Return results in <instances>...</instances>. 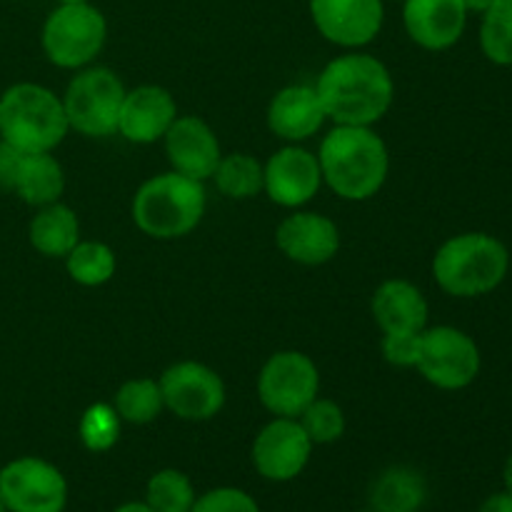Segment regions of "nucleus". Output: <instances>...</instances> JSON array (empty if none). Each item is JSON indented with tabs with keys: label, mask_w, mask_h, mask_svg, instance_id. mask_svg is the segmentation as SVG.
<instances>
[{
	"label": "nucleus",
	"mask_w": 512,
	"mask_h": 512,
	"mask_svg": "<svg viewBox=\"0 0 512 512\" xmlns=\"http://www.w3.org/2000/svg\"><path fill=\"white\" fill-rule=\"evenodd\" d=\"M325 115L335 125L373 128L395 100V80L388 65L370 53L348 50L330 60L315 80Z\"/></svg>",
	"instance_id": "nucleus-1"
},
{
	"label": "nucleus",
	"mask_w": 512,
	"mask_h": 512,
	"mask_svg": "<svg viewBox=\"0 0 512 512\" xmlns=\"http://www.w3.org/2000/svg\"><path fill=\"white\" fill-rule=\"evenodd\" d=\"M315 155L323 173V185L350 203L375 198L388 180V145L365 125H335L320 140Z\"/></svg>",
	"instance_id": "nucleus-2"
},
{
	"label": "nucleus",
	"mask_w": 512,
	"mask_h": 512,
	"mask_svg": "<svg viewBox=\"0 0 512 512\" xmlns=\"http://www.w3.org/2000/svg\"><path fill=\"white\" fill-rule=\"evenodd\" d=\"M510 253L488 233H460L445 240L433 258V278L453 298H480L503 285Z\"/></svg>",
	"instance_id": "nucleus-3"
},
{
	"label": "nucleus",
	"mask_w": 512,
	"mask_h": 512,
	"mask_svg": "<svg viewBox=\"0 0 512 512\" xmlns=\"http://www.w3.org/2000/svg\"><path fill=\"white\" fill-rule=\"evenodd\" d=\"M205 205V183L168 170L135 190L133 223L153 240H178L198 228Z\"/></svg>",
	"instance_id": "nucleus-4"
},
{
	"label": "nucleus",
	"mask_w": 512,
	"mask_h": 512,
	"mask_svg": "<svg viewBox=\"0 0 512 512\" xmlns=\"http://www.w3.org/2000/svg\"><path fill=\"white\" fill-rule=\"evenodd\" d=\"M60 95L38 83H15L0 93V140L20 153H53L68 135Z\"/></svg>",
	"instance_id": "nucleus-5"
},
{
	"label": "nucleus",
	"mask_w": 512,
	"mask_h": 512,
	"mask_svg": "<svg viewBox=\"0 0 512 512\" xmlns=\"http://www.w3.org/2000/svg\"><path fill=\"white\" fill-rule=\"evenodd\" d=\"M108 38V20L93 3H65L50 10L40 33L43 53L55 68L83 70L93 65Z\"/></svg>",
	"instance_id": "nucleus-6"
},
{
	"label": "nucleus",
	"mask_w": 512,
	"mask_h": 512,
	"mask_svg": "<svg viewBox=\"0 0 512 512\" xmlns=\"http://www.w3.org/2000/svg\"><path fill=\"white\" fill-rule=\"evenodd\" d=\"M123 98V80L103 65L75 70L68 88L60 95L68 128L83 138H110L118 133Z\"/></svg>",
	"instance_id": "nucleus-7"
},
{
	"label": "nucleus",
	"mask_w": 512,
	"mask_h": 512,
	"mask_svg": "<svg viewBox=\"0 0 512 512\" xmlns=\"http://www.w3.org/2000/svg\"><path fill=\"white\" fill-rule=\"evenodd\" d=\"M480 348L465 330L453 325L425 328L418 340L415 370L438 390H463L480 375Z\"/></svg>",
	"instance_id": "nucleus-8"
},
{
	"label": "nucleus",
	"mask_w": 512,
	"mask_h": 512,
	"mask_svg": "<svg viewBox=\"0 0 512 512\" xmlns=\"http://www.w3.org/2000/svg\"><path fill=\"white\" fill-rule=\"evenodd\" d=\"M320 393V370L300 350L270 355L258 375V398L275 418H298Z\"/></svg>",
	"instance_id": "nucleus-9"
},
{
	"label": "nucleus",
	"mask_w": 512,
	"mask_h": 512,
	"mask_svg": "<svg viewBox=\"0 0 512 512\" xmlns=\"http://www.w3.org/2000/svg\"><path fill=\"white\" fill-rule=\"evenodd\" d=\"M0 500L8 512H63L68 483L53 463L23 455L0 468Z\"/></svg>",
	"instance_id": "nucleus-10"
},
{
	"label": "nucleus",
	"mask_w": 512,
	"mask_h": 512,
	"mask_svg": "<svg viewBox=\"0 0 512 512\" xmlns=\"http://www.w3.org/2000/svg\"><path fill=\"white\" fill-rule=\"evenodd\" d=\"M165 410L188 423L215 418L225 405V383L210 365L180 360L158 378Z\"/></svg>",
	"instance_id": "nucleus-11"
},
{
	"label": "nucleus",
	"mask_w": 512,
	"mask_h": 512,
	"mask_svg": "<svg viewBox=\"0 0 512 512\" xmlns=\"http://www.w3.org/2000/svg\"><path fill=\"white\" fill-rule=\"evenodd\" d=\"M323 188L318 155L300 143H288L275 150L263 163V193L275 205L298 210L308 205Z\"/></svg>",
	"instance_id": "nucleus-12"
},
{
	"label": "nucleus",
	"mask_w": 512,
	"mask_h": 512,
	"mask_svg": "<svg viewBox=\"0 0 512 512\" xmlns=\"http://www.w3.org/2000/svg\"><path fill=\"white\" fill-rule=\"evenodd\" d=\"M315 445L298 418H273L253 440V465L270 483L295 480L310 463Z\"/></svg>",
	"instance_id": "nucleus-13"
},
{
	"label": "nucleus",
	"mask_w": 512,
	"mask_h": 512,
	"mask_svg": "<svg viewBox=\"0 0 512 512\" xmlns=\"http://www.w3.org/2000/svg\"><path fill=\"white\" fill-rule=\"evenodd\" d=\"M310 18L328 43L358 50L378 38L385 5L383 0H310Z\"/></svg>",
	"instance_id": "nucleus-14"
},
{
	"label": "nucleus",
	"mask_w": 512,
	"mask_h": 512,
	"mask_svg": "<svg viewBox=\"0 0 512 512\" xmlns=\"http://www.w3.org/2000/svg\"><path fill=\"white\" fill-rule=\"evenodd\" d=\"M163 143L170 168L200 183L213 178L223 158L218 135L200 115H178L165 133Z\"/></svg>",
	"instance_id": "nucleus-15"
},
{
	"label": "nucleus",
	"mask_w": 512,
	"mask_h": 512,
	"mask_svg": "<svg viewBox=\"0 0 512 512\" xmlns=\"http://www.w3.org/2000/svg\"><path fill=\"white\" fill-rule=\"evenodd\" d=\"M275 245L288 260L298 265H325L338 255L340 230L328 215L313 210H295L280 220L275 230Z\"/></svg>",
	"instance_id": "nucleus-16"
},
{
	"label": "nucleus",
	"mask_w": 512,
	"mask_h": 512,
	"mask_svg": "<svg viewBox=\"0 0 512 512\" xmlns=\"http://www.w3.org/2000/svg\"><path fill=\"white\" fill-rule=\"evenodd\" d=\"M178 118V103L163 85H138L125 90L118 118V135L128 143L153 145L165 138Z\"/></svg>",
	"instance_id": "nucleus-17"
},
{
	"label": "nucleus",
	"mask_w": 512,
	"mask_h": 512,
	"mask_svg": "<svg viewBox=\"0 0 512 512\" xmlns=\"http://www.w3.org/2000/svg\"><path fill=\"white\" fill-rule=\"evenodd\" d=\"M403 25L415 45L440 53L463 38L468 8L463 0H403Z\"/></svg>",
	"instance_id": "nucleus-18"
},
{
	"label": "nucleus",
	"mask_w": 512,
	"mask_h": 512,
	"mask_svg": "<svg viewBox=\"0 0 512 512\" xmlns=\"http://www.w3.org/2000/svg\"><path fill=\"white\" fill-rule=\"evenodd\" d=\"M268 128L285 143H305L320 133L328 115L318 98L315 85H285L273 95L268 105Z\"/></svg>",
	"instance_id": "nucleus-19"
},
{
	"label": "nucleus",
	"mask_w": 512,
	"mask_h": 512,
	"mask_svg": "<svg viewBox=\"0 0 512 512\" xmlns=\"http://www.w3.org/2000/svg\"><path fill=\"white\" fill-rule=\"evenodd\" d=\"M370 313L383 335H418L428 328L430 308L418 285L393 278L375 288Z\"/></svg>",
	"instance_id": "nucleus-20"
},
{
	"label": "nucleus",
	"mask_w": 512,
	"mask_h": 512,
	"mask_svg": "<svg viewBox=\"0 0 512 512\" xmlns=\"http://www.w3.org/2000/svg\"><path fill=\"white\" fill-rule=\"evenodd\" d=\"M10 193L18 195L30 208L58 203L65 193V173L53 153H23L15 170Z\"/></svg>",
	"instance_id": "nucleus-21"
},
{
	"label": "nucleus",
	"mask_w": 512,
	"mask_h": 512,
	"mask_svg": "<svg viewBox=\"0 0 512 512\" xmlns=\"http://www.w3.org/2000/svg\"><path fill=\"white\" fill-rule=\"evenodd\" d=\"M28 240L45 258H65L80 240V220L65 203H50L38 208L28 225Z\"/></svg>",
	"instance_id": "nucleus-22"
},
{
	"label": "nucleus",
	"mask_w": 512,
	"mask_h": 512,
	"mask_svg": "<svg viewBox=\"0 0 512 512\" xmlns=\"http://www.w3.org/2000/svg\"><path fill=\"white\" fill-rule=\"evenodd\" d=\"M425 498H428V483L418 470L408 465H393L383 470L370 485L373 512H420Z\"/></svg>",
	"instance_id": "nucleus-23"
},
{
	"label": "nucleus",
	"mask_w": 512,
	"mask_h": 512,
	"mask_svg": "<svg viewBox=\"0 0 512 512\" xmlns=\"http://www.w3.org/2000/svg\"><path fill=\"white\" fill-rule=\"evenodd\" d=\"M210 180H215L223 198L250 200L263 193V163L250 153H228L220 158Z\"/></svg>",
	"instance_id": "nucleus-24"
},
{
	"label": "nucleus",
	"mask_w": 512,
	"mask_h": 512,
	"mask_svg": "<svg viewBox=\"0 0 512 512\" xmlns=\"http://www.w3.org/2000/svg\"><path fill=\"white\" fill-rule=\"evenodd\" d=\"M63 260L70 280H75L83 288H100L108 280H113L115 270H118L115 250L100 240H78Z\"/></svg>",
	"instance_id": "nucleus-25"
},
{
	"label": "nucleus",
	"mask_w": 512,
	"mask_h": 512,
	"mask_svg": "<svg viewBox=\"0 0 512 512\" xmlns=\"http://www.w3.org/2000/svg\"><path fill=\"white\" fill-rule=\"evenodd\" d=\"M113 408L118 410L120 420L130 425H148L160 418L165 410L160 383L153 378H133L125 380L118 388L113 400Z\"/></svg>",
	"instance_id": "nucleus-26"
},
{
	"label": "nucleus",
	"mask_w": 512,
	"mask_h": 512,
	"mask_svg": "<svg viewBox=\"0 0 512 512\" xmlns=\"http://www.w3.org/2000/svg\"><path fill=\"white\" fill-rule=\"evenodd\" d=\"M195 498L193 480L175 468L158 470L145 485V503L155 512H193Z\"/></svg>",
	"instance_id": "nucleus-27"
},
{
	"label": "nucleus",
	"mask_w": 512,
	"mask_h": 512,
	"mask_svg": "<svg viewBox=\"0 0 512 512\" xmlns=\"http://www.w3.org/2000/svg\"><path fill=\"white\" fill-rule=\"evenodd\" d=\"M480 50L495 65H512V0H500L483 13L480 23Z\"/></svg>",
	"instance_id": "nucleus-28"
},
{
	"label": "nucleus",
	"mask_w": 512,
	"mask_h": 512,
	"mask_svg": "<svg viewBox=\"0 0 512 512\" xmlns=\"http://www.w3.org/2000/svg\"><path fill=\"white\" fill-rule=\"evenodd\" d=\"M120 420L118 410L110 403H93L90 408H85V413L80 415L78 423V435L80 443L90 453H108L110 448H115V443L120 440Z\"/></svg>",
	"instance_id": "nucleus-29"
},
{
	"label": "nucleus",
	"mask_w": 512,
	"mask_h": 512,
	"mask_svg": "<svg viewBox=\"0 0 512 512\" xmlns=\"http://www.w3.org/2000/svg\"><path fill=\"white\" fill-rule=\"evenodd\" d=\"M298 423L303 425L305 435L313 445H330L343 438L345 433V413L335 400L315 398L303 413L298 415Z\"/></svg>",
	"instance_id": "nucleus-30"
},
{
	"label": "nucleus",
	"mask_w": 512,
	"mask_h": 512,
	"mask_svg": "<svg viewBox=\"0 0 512 512\" xmlns=\"http://www.w3.org/2000/svg\"><path fill=\"white\" fill-rule=\"evenodd\" d=\"M193 512H260V505L240 488H215L195 498Z\"/></svg>",
	"instance_id": "nucleus-31"
},
{
	"label": "nucleus",
	"mask_w": 512,
	"mask_h": 512,
	"mask_svg": "<svg viewBox=\"0 0 512 512\" xmlns=\"http://www.w3.org/2000/svg\"><path fill=\"white\" fill-rule=\"evenodd\" d=\"M418 335H383V358L395 368H415Z\"/></svg>",
	"instance_id": "nucleus-32"
},
{
	"label": "nucleus",
	"mask_w": 512,
	"mask_h": 512,
	"mask_svg": "<svg viewBox=\"0 0 512 512\" xmlns=\"http://www.w3.org/2000/svg\"><path fill=\"white\" fill-rule=\"evenodd\" d=\"M20 150H15L13 145L3 143L0 140V188L3 190H10V185H13V178H15V170H18V163H20Z\"/></svg>",
	"instance_id": "nucleus-33"
},
{
	"label": "nucleus",
	"mask_w": 512,
	"mask_h": 512,
	"mask_svg": "<svg viewBox=\"0 0 512 512\" xmlns=\"http://www.w3.org/2000/svg\"><path fill=\"white\" fill-rule=\"evenodd\" d=\"M480 512H512V495L508 490L490 495V498L480 505Z\"/></svg>",
	"instance_id": "nucleus-34"
},
{
	"label": "nucleus",
	"mask_w": 512,
	"mask_h": 512,
	"mask_svg": "<svg viewBox=\"0 0 512 512\" xmlns=\"http://www.w3.org/2000/svg\"><path fill=\"white\" fill-rule=\"evenodd\" d=\"M465 8H468V13H480L483 15L485 10H490L493 5H498L500 0H463Z\"/></svg>",
	"instance_id": "nucleus-35"
},
{
	"label": "nucleus",
	"mask_w": 512,
	"mask_h": 512,
	"mask_svg": "<svg viewBox=\"0 0 512 512\" xmlns=\"http://www.w3.org/2000/svg\"><path fill=\"white\" fill-rule=\"evenodd\" d=\"M113 512H155L153 508H148V503H123L120 508H115Z\"/></svg>",
	"instance_id": "nucleus-36"
},
{
	"label": "nucleus",
	"mask_w": 512,
	"mask_h": 512,
	"mask_svg": "<svg viewBox=\"0 0 512 512\" xmlns=\"http://www.w3.org/2000/svg\"><path fill=\"white\" fill-rule=\"evenodd\" d=\"M503 480H505V490L512 495V453L510 458L505 460V468H503Z\"/></svg>",
	"instance_id": "nucleus-37"
},
{
	"label": "nucleus",
	"mask_w": 512,
	"mask_h": 512,
	"mask_svg": "<svg viewBox=\"0 0 512 512\" xmlns=\"http://www.w3.org/2000/svg\"><path fill=\"white\" fill-rule=\"evenodd\" d=\"M65 3H88V0H58V5H65Z\"/></svg>",
	"instance_id": "nucleus-38"
},
{
	"label": "nucleus",
	"mask_w": 512,
	"mask_h": 512,
	"mask_svg": "<svg viewBox=\"0 0 512 512\" xmlns=\"http://www.w3.org/2000/svg\"><path fill=\"white\" fill-rule=\"evenodd\" d=\"M0 512H8V510H5V505H3V500H0Z\"/></svg>",
	"instance_id": "nucleus-39"
},
{
	"label": "nucleus",
	"mask_w": 512,
	"mask_h": 512,
	"mask_svg": "<svg viewBox=\"0 0 512 512\" xmlns=\"http://www.w3.org/2000/svg\"><path fill=\"white\" fill-rule=\"evenodd\" d=\"M360 512H373V510H360Z\"/></svg>",
	"instance_id": "nucleus-40"
}]
</instances>
